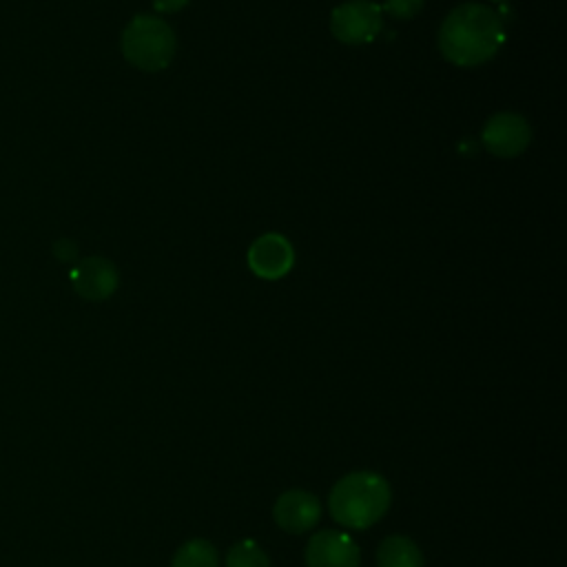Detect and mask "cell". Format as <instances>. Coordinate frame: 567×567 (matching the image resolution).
Listing matches in <instances>:
<instances>
[{
  "label": "cell",
  "mask_w": 567,
  "mask_h": 567,
  "mask_svg": "<svg viewBox=\"0 0 567 567\" xmlns=\"http://www.w3.org/2000/svg\"><path fill=\"white\" fill-rule=\"evenodd\" d=\"M379 567H423L419 545L408 536H388L377 549Z\"/></svg>",
  "instance_id": "obj_10"
},
{
  "label": "cell",
  "mask_w": 567,
  "mask_h": 567,
  "mask_svg": "<svg viewBox=\"0 0 567 567\" xmlns=\"http://www.w3.org/2000/svg\"><path fill=\"white\" fill-rule=\"evenodd\" d=\"M505 44V22L498 11L465 2L447 13L439 29V49L456 66L487 62Z\"/></svg>",
  "instance_id": "obj_1"
},
{
  "label": "cell",
  "mask_w": 567,
  "mask_h": 567,
  "mask_svg": "<svg viewBox=\"0 0 567 567\" xmlns=\"http://www.w3.org/2000/svg\"><path fill=\"white\" fill-rule=\"evenodd\" d=\"M306 567H359L361 551L346 532L321 529L306 545Z\"/></svg>",
  "instance_id": "obj_6"
},
{
  "label": "cell",
  "mask_w": 567,
  "mask_h": 567,
  "mask_svg": "<svg viewBox=\"0 0 567 567\" xmlns=\"http://www.w3.org/2000/svg\"><path fill=\"white\" fill-rule=\"evenodd\" d=\"M73 286L82 297L91 301L106 299L117 288V270L111 261L102 257H91L75 268Z\"/></svg>",
  "instance_id": "obj_9"
},
{
  "label": "cell",
  "mask_w": 567,
  "mask_h": 567,
  "mask_svg": "<svg viewBox=\"0 0 567 567\" xmlns=\"http://www.w3.org/2000/svg\"><path fill=\"white\" fill-rule=\"evenodd\" d=\"M175 33L157 16H135L122 33L124 58L142 71H162L175 55Z\"/></svg>",
  "instance_id": "obj_3"
},
{
  "label": "cell",
  "mask_w": 567,
  "mask_h": 567,
  "mask_svg": "<svg viewBox=\"0 0 567 567\" xmlns=\"http://www.w3.org/2000/svg\"><path fill=\"white\" fill-rule=\"evenodd\" d=\"M392 501L388 481L377 472H350L328 496L330 516L348 529H368L383 518Z\"/></svg>",
  "instance_id": "obj_2"
},
{
  "label": "cell",
  "mask_w": 567,
  "mask_h": 567,
  "mask_svg": "<svg viewBox=\"0 0 567 567\" xmlns=\"http://www.w3.org/2000/svg\"><path fill=\"white\" fill-rule=\"evenodd\" d=\"M423 2L425 0H385L381 9L396 20H410L421 11Z\"/></svg>",
  "instance_id": "obj_13"
},
{
  "label": "cell",
  "mask_w": 567,
  "mask_h": 567,
  "mask_svg": "<svg viewBox=\"0 0 567 567\" xmlns=\"http://www.w3.org/2000/svg\"><path fill=\"white\" fill-rule=\"evenodd\" d=\"M492 2H505V0H492Z\"/></svg>",
  "instance_id": "obj_15"
},
{
  "label": "cell",
  "mask_w": 567,
  "mask_h": 567,
  "mask_svg": "<svg viewBox=\"0 0 567 567\" xmlns=\"http://www.w3.org/2000/svg\"><path fill=\"white\" fill-rule=\"evenodd\" d=\"M295 264V250L284 235L266 233L257 237L248 248V268L259 279H279L290 272Z\"/></svg>",
  "instance_id": "obj_7"
},
{
  "label": "cell",
  "mask_w": 567,
  "mask_h": 567,
  "mask_svg": "<svg viewBox=\"0 0 567 567\" xmlns=\"http://www.w3.org/2000/svg\"><path fill=\"white\" fill-rule=\"evenodd\" d=\"M226 567H270V558L259 543L246 538L228 549Z\"/></svg>",
  "instance_id": "obj_12"
},
{
  "label": "cell",
  "mask_w": 567,
  "mask_h": 567,
  "mask_svg": "<svg viewBox=\"0 0 567 567\" xmlns=\"http://www.w3.org/2000/svg\"><path fill=\"white\" fill-rule=\"evenodd\" d=\"M190 0H153V7L162 13H173V11H179L188 4Z\"/></svg>",
  "instance_id": "obj_14"
},
{
  "label": "cell",
  "mask_w": 567,
  "mask_h": 567,
  "mask_svg": "<svg viewBox=\"0 0 567 567\" xmlns=\"http://www.w3.org/2000/svg\"><path fill=\"white\" fill-rule=\"evenodd\" d=\"M275 523L288 534L310 532L321 518V503L312 492L288 489L284 492L272 507Z\"/></svg>",
  "instance_id": "obj_8"
},
{
  "label": "cell",
  "mask_w": 567,
  "mask_h": 567,
  "mask_svg": "<svg viewBox=\"0 0 567 567\" xmlns=\"http://www.w3.org/2000/svg\"><path fill=\"white\" fill-rule=\"evenodd\" d=\"M381 27V7L370 0H348L330 13V31L343 44H368L379 35Z\"/></svg>",
  "instance_id": "obj_4"
},
{
  "label": "cell",
  "mask_w": 567,
  "mask_h": 567,
  "mask_svg": "<svg viewBox=\"0 0 567 567\" xmlns=\"http://www.w3.org/2000/svg\"><path fill=\"white\" fill-rule=\"evenodd\" d=\"M483 146L496 157H516L532 142V126L518 113L492 115L481 133Z\"/></svg>",
  "instance_id": "obj_5"
},
{
  "label": "cell",
  "mask_w": 567,
  "mask_h": 567,
  "mask_svg": "<svg viewBox=\"0 0 567 567\" xmlns=\"http://www.w3.org/2000/svg\"><path fill=\"white\" fill-rule=\"evenodd\" d=\"M171 567H219V556L213 543L193 538L175 551Z\"/></svg>",
  "instance_id": "obj_11"
}]
</instances>
